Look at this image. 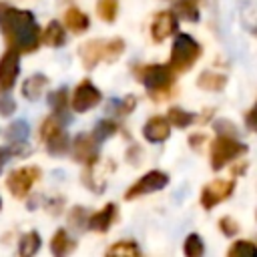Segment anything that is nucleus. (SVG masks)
Returning a JSON list of instances; mask_svg holds the SVG:
<instances>
[{
  "instance_id": "1",
  "label": "nucleus",
  "mask_w": 257,
  "mask_h": 257,
  "mask_svg": "<svg viewBox=\"0 0 257 257\" xmlns=\"http://www.w3.org/2000/svg\"><path fill=\"white\" fill-rule=\"evenodd\" d=\"M0 32L6 38L8 48L20 54L34 52L42 42V30L30 10H18L0 2Z\"/></svg>"
},
{
  "instance_id": "2",
  "label": "nucleus",
  "mask_w": 257,
  "mask_h": 257,
  "mask_svg": "<svg viewBox=\"0 0 257 257\" xmlns=\"http://www.w3.org/2000/svg\"><path fill=\"white\" fill-rule=\"evenodd\" d=\"M124 52L122 38H96L80 46L78 56L84 68H94L98 62H114Z\"/></svg>"
},
{
  "instance_id": "3",
  "label": "nucleus",
  "mask_w": 257,
  "mask_h": 257,
  "mask_svg": "<svg viewBox=\"0 0 257 257\" xmlns=\"http://www.w3.org/2000/svg\"><path fill=\"white\" fill-rule=\"evenodd\" d=\"M135 74L139 82L151 92L153 98H159V96L165 98L173 86L177 72L171 68V64H143L135 68Z\"/></svg>"
},
{
  "instance_id": "4",
  "label": "nucleus",
  "mask_w": 257,
  "mask_h": 257,
  "mask_svg": "<svg viewBox=\"0 0 257 257\" xmlns=\"http://www.w3.org/2000/svg\"><path fill=\"white\" fill-rule=\"evenodd\" d=\"M199 56H201V44L193 36H189L185 32H179L175 36V42H173V48H171V56H169L171 68L177 74L187 72Z\"/></svg>"
},
{
  "instance_id": "5",
  "label": "nucleus",
  "mask_w": 257,
  "mask_h": 257,
  "mask_svg": "<svg viewBox=\"0 0 257 257\" xmlns=\"http://www.w3.org/2000/svg\"><path fill=\"white\" fill-rule=\"evenodd\" d=\"M247 151V147L237 141L235 137L229 135H217V139H213L211 143V169L213 171H221L225 169V165H229L231 161H235L237 157H241Z\"/></svg>"
},
{
  "instance_id": "6",
  "label": "nucleus",
  "mask_w": 257,
  "mask_h": 257,
  "mask_svg": "<svg viewBox=\"0 0 257 257\" xmlns=\"http://www.w3.org/2000/svg\"><path fill=\"white\" fill-rule=\"evenodd\" d=\"M40 139L46 143V151L50 155H64L70 149L68 135L64 131V120L56 114H50L40 124Z\"/></svg>"
},
{
  "instance_id": "7",
  "label": "nucleus",
  "mask_w": 257,
  "mask_h": 257,
  "mask_svg": "<svg viewBox=\"0 0 257 257\" xmlns=\"http://www.w3.org/2000/svg\"><path fill=\"white\" fill-rule=\"evenodd\" d=\"M38 179H40V169L34 167V165H26V167L14 169V171L8 175L6 187H8V191H10L14 197L24 199V197L30 193L32 185H34Z\"/></svg>"
},
{
  "instance_id": "8",
  "label": "nucleus",
  "mask_w": 257,
  "mask_h": 257,
  "mask_svg": "<svg viewBox=\"0 0 257 257\" xmlns=\"http://www.w3.org/2000/svg\"><path fill=\"white\" fill-rule=\"evenodd\" d=\"M167 185H169V175H167V173H163V171H149V173H145L137 183H133V185L126 189L124 199H126V201H133V199H137V197L151 195V193H155V191H159V189H163V187H167Z\"/></svg>"
},
{
  "instance_id": "9",
  "label": "nucleus",
  "mask_w": 257,
  "mask_h": 257,
  "mask_svg": "<svg viewBox=\"0 0 257 257\" xmlns=\"http://www.w3.org/2000/svg\"><path fill=\"white\" fill-rule=\"evenodd\" d=\"M100 90L90 82V80H82L76 88H74V92H72V96H70V108L74 110V112H86V110H90V108H94L98 102H100Z\"/></svg>"
},
{
  "instance_id": "10",
  "label": "nucleus",
  "mask_w": 257,
  "mask_h": 257,
  "mask_svg": "<svg viewBox=\"0 0 257 257\" xmlns=\"http://www.w3.org/2000/svg\"><path fill=\"white\" fill-rule=\"evenodd\" d=\"M235 191V181L233 179H215L209 185L203 187L201 191V205L205 209H213L215 205H219L221 201L229 199L231 193Z\"/></svg>"
},
{
  "instance_id": "11",
  "label": "nucleus",
  "mask_w": 257,
  "mask_h": 257,
  "mask_svg": "<svg viewBox=\"0 0 257 257\" xmlns=\"http://www.w3.org/2000/svg\"><path fill=\"white\" fill-rule=\"evenodd\" d=\"M98 145H100V143L92 137V133H90V135L82 133V135L74 137V141L70 143V151H72L74 161H78V163H82V165H92V163H96V161H98Z\"/></svg>"
},
{
  "instance_id": "12",
  "label": "nucleus",
  "mask_w": 257,
  "mask_h": 257,
  "mask_svg": "<svg viewBox=\"0 0 257 257\" xmlns=\"http://www.w3.org/2000/svg\"><path fill=\"white\" fill-rule=\"evenodd\" d=\"M20 72V52L8 48L0 58V90H10Z\"/></svg>"
},
{
  "instance_id": "13",
  "label": "nucleus",
  "mask_w": 257,
  "mask_h": 257,
  "mask_svg": "<svg viewBox=\"0 0 257 257\" xmlns=\"http://www.w3.org/2000/svg\"><path fill=\"white\" fill-rule=\"evenodd\" d=\"M177 26H179V18L173 10L157 12L151 22V38L155 42H163L177 32Z\"/></svg>"
},
{
  "instance_id": "14",
  "label": "nucleus",
  "mask_w": 257,
  "mask_h": 257,
  "mask_svg": "<svg viewBox=\"0 0 257 257\" xmlns=\"http://www.w3.org/2000/svg\"><path fill=\"white\" fill-rule=\"evenodd\" d=\"M171 135V122L165 116H151L143 126V137L149 143H163Z\"/></svg>"
},
{
  "instance_id": "15",
  "label": "nucleus",
  "mask_w": 257,
  "mask_h": 257,
  "mask_svg": "<svg viewBox=\"0 0 257 257\" xmlns=\"http://www.w3.org/2000/svg\"><path fill=\"white\" fill-rule=\"evenodd\" d=\"M116 219V205L114 203H106L100 211L92 213L86 221V227L90 231H96V233H106L110 229V225L114 223Z\"/></svg>"
},
{
  "instance_id": "16",
  "label": "nucleus",
  "mask_w": 257,
  "mask_h": 257,
  "mask_svg": "<svg viewBox=\"0 0 257 257\" xmlns=\"http://www.w3.org/2000/svg\"><path fill=\"white\" fill-rule=\"evenodd\" d=\"M46 86H48V76H44V74H32V76H28L26 80H24V84H22V94H24V98H28V100H36V98H40V94L46 90Z\"/></svg>"
},
{
  "instance_id": "17",
  "label": "nucleus",
  "mask_w": 257,
  "mask_h": 257,
  "mask_svg": "<svg viewBox=\"0 0 257 257\" xmlns=\"http://www.w3.org/2000/svg\"><path fill=\"white\" fill-rule=\"evenodd\" d=\"M64 26L70 30V32H76V34H80V32H84L88 26H90V20H88V16L82 12V10H78V8H68L66 12H64Z\"/></svg>"
},
{
  "instance_id": "18",
  "label": "nucleus",
  "mask_w": 257,
  "mask_h": 257,
  "mask_svg": "<svg viewBox=\"0 0 257 257\" xmlns=\"http://www.w3.org/2000/svg\"><path fill=\"white\" fill-rule=\"evenodd\" d=\"M42 42L48 44V46H54V48L62 46V44L66 42L64 26H62L60 22H56V20H50L48 26H46L44 32H42Z\"/></svg>"
},
{
  "instance_id": "19",
  "label": "nucleus",
  "mask_w": 257,
  "mask_h": 257,
  "mask_svg": "<svg viewBox=\"0 0 257 257\" xmlns=\"http://www.w3.org/2000/svg\"><path fill=\"white\" fill-rule=\"evenodd\" d=\"M74 247H76L74 239H70L64 229H58V231L52 235V239H50V251H52L56 257H62V255L70 253Z\"/></svg>"
},
{
  "instance_id": "20",
  "label": "nucleus",
  "mask_w": 257,
  "mask_h": 257,
  "mask_svg": "<svg viewBox=\"0 0 257 257\" xmlns=\"http://www.w3.org/2000/svg\"><path fill=\"white\" fill-rule=\"evenodd\" d=\"M197 84L203 88V90H221L225 84H227V78L219 72H213V70H205L199 74L197 78Z\"/></svg>"
},
{
  "instance_id": "21",
  "label": "nucleus",
  "mask_w": 257,
  "mask_h": 257,
  "mask_svg": "<svg viewBox=\"0 0 257 257\" xmlns=\"http://www.w3.org/2000/svg\"><path fill=\"white\" fill-rule=\"evenodd\" d=\"M68 102H70V100H68V90H66L64 86L48 94V104H50V108H52V114L60 116L62 120H64V112H66Z\"/></svg>"
},
{
  "instance_id": "22",
  "label": "nucleus",
  "mask_w": 257,
  "mask_h": 257,
  "mask_svg": "<svg viewBox=\"0 0 257 257\" xmlns=\"http://www.w3.org/2000/svg\"><path fill=\"white\" fill-rule=\"evenodd\" d=\"M40 243H42L40 235H38L36 231H28V233H24V235L20 237L18 253H20L22 257H32V255L40 249Z\"/></svg>"
},
{
  "instance_id": "23",
  "label": "nucleus",
  "mask_w": 257,
  "mask_h": 257,
  "mask_svg": "<svg viewBox=\"0 0 257 257\" xmlns=\"http://www.w3.org/2000/svg\"><path fill=\"white\" fill-rule=\"evenodd\" d=\"M173 12L177 14V18L189 20V22H197L199 20V6L195 0H177L173 6Z\"/></svg>"
},
{
  "instance_id": "24",
  "label": "nucleus",
  "mask_w": 257,
  "mask_h": 257,
  "mask_svg": "<svg viewBox=\"0 0 257 257\" xmlns=\"http://www.w3.org/2000/svg\"><path fill=\"white\" fill-rule=\"evenodd\" d=\"M106 255H120V257H139L141 249L135 241H116L114 245H110L106 249Z\"/></svg>"
},
{
  "instance_id": "25",
  "label": "nucleus",
  "mask_w": 257,
  "mask_h": 257,
  "mask_svg": "<svg viewBox=\"0 0 257 257\" xmlns=\"http://www.w3.org/2000/svg\"><path fill=\"white\" fill-rule=\"evenodd\" d=\"M167 118H169L171 126L187 128V126L195 120V114H193V112H187V110H183V108H179V106H171V108H169Z\"/></svg>"
},
{
  "instance_id": "26",
  "label": "nucleus",
  "mask_w": 257,
  "mask_h": 257,
  "mask_svg": "<svg viewBox=\"0 0 257 257\" xmlns=\"http://www.w3.org/2000/svg\"><path fill=\"white\" fill-rule=\"evenodd\" d=\"M227 253H229V257H255L257 255V245L253 241L241 239V241H235L229 247Z\"/></svg>"
},
{
  "instance_id": "27",
  "label": "nucleus",
  "mask_w": 257,
  "mask_h": 257,
  "mask_svg": "<svg viewBox=\"0 0 257 257\" xmlns=\"http://www.w3.org/2000/svg\"><path fill=\"white\" fill-rule=\"evenodd\" d=\"M118 12V0H96V14L104 22H114Z\"/></svg>"
},
{
  "instance_id": "28",
  "label": "nucleus",
  "mask_w": 257,
  "mask_h": 257,
  "mask_svg": "<svg viewBox=\"0 0 257 257\" xmlns=\"http://www.w3.org/2000/svg\"><path fill=\"white\" fill-rule=\"evenodd\" d=\"M28 133H30V128H28V122L26 120H14L8 126V131H6V141H10V143L26 141L28 139Z\"/></svg>"
},
{
  "instance_id": "29",
  "label": "nucleus",
  "mask_w": 257,
  "mask_h": 257,
  "mask_svg": "<svg viewBox=\"0 0 257 257\" xmlns=\"http://www.w3.org/2000/svg\"><path fill=\"white\" fill-rule=\"evenodd\" d=\"M135 106H137V98H135L133 94H128V96H124V98H120V100H110V102H108V110H112V112L118 114V116L131 114V112L135 110Z\"/></svg>"
},
{
  "instance_id": "30",
  "label": "nucleus",
  "mask_w": 257,
  "mask_h": 257,
  "mask_svg": "<svg viewBox=\"0 0 257 257\" xmlns=\"http://www.w3.org/2000/svg\"><path fill=\"white\" fill-rule=\"evenodd\" d=\"M183 251L187 257H201L205 253V245H203V239L201 235L197 233H191L187 239H185V245H183Z\"/></svg>"
},
{
  "instance_id": "31",
  "label": "nucleus",
  "mask_w": 257,
  "mask_h": 257,
  "mask_svg": "<svg viewBox=\"0 0 257 257\" xmlns=\"http://www.w3.org/2000/svg\"><path fill=\"white\" fill-rule=\"evenodd\" d=\"M114 133H116V122L110 120V118H102V120L96 122L94 131H92V137H94L98 143H102V141H106L108 137H112Z\"/></svg>"
},
{
  "instance_id": "32",
  "label": "nucleus",
  "mask_w": 257,
  "mask_h": 257,
  "mask_svg": "<svg viewBox=\"0 0 257 257\" xmlns=\"http://www.w3.org/2000/svg\"><path fill=\"white\" fill-rule=\"evenodd\" d=\"M219 231H221L225 237H233V235H237L239 225H237V221H235L233 217H221V219H219Z\"/></svg>"
},
{
  "instance_id": "33",
  "label": "nucleus",
  "mask_w": 257,
  "mask_h": 257,
  "mask_svg": "<svg viewBox=\"0 0 257 257\" xmlns=\"http://www.w3.org/2000/svg\"><path fill=\"white\" fill-rule=\"evenodd\" d=\"M16 110V100L10 94H0V114L2 116H10Z\"/></svg>"
},
{
  "instance_id": "34",
  "label": "nucleus",
  "mask_w": 257,
  "mask_h": 257,
  "mask_svg": "<svg viewBox=\"0 0 257 257\" xmlns=\"http://www.w3.org/2000/svg\"><path fill=\"white\" fill-rule=\"evenodd\" d=\"M86 221H88V217H86L84 209L82 207H74L72 213H70V223L74 227H80V225H86Z\"/></svg>"
},
{
  "instance_id": "35",
  "label": "nucleus",
  "mask_w": 257,
  "mask_h": 257,
  "mask_svg": "<svg viewBox=\"0 0 257 257\" xmlns=\"http://www.w3.org/2000/svg\"><path fill=\"white\" fill-rule=\"evenodd\" d=\"M213 128L217 131V135H229V137H235V126L229 122V120H217L213 124Z\"/></svg>"
},
{
  "instance_id": "36",
  "label": "nucleus",
  "mask_w": 257,
  "mask_h": 257,
  "mask_svg": "<svg viewBox=\"0 0 257 257\" xmlns=\"http://www.w3.org/2000/svg\"><path fill=\"white\" fill-rule=\"evenodd\" d=\"M245 124H247L253 133H257V102H255L253 108L247 112V116H245Z\"/></svg>"
},
{
  "instance_id": "37",
  "label": "nucleus",
  "mask_w": 257,
  "mask_h": 257,
  "mask_svg": "<svg viewBox=\"0 0 257 257\" xmlns=\"http://www.w3.org/2000/svg\"><path fill=\"white\" fill-rule=\"evenodd\" d=\"M12 157V153H10V149H0V173H2V169H4V165H6V161Z\"/></svg>"
},
{
  "instance_id": "38",
  "label": "nucleus",
  "mask_w": 257,
  "mask_h": 257,
  "mask_svg": "<svg viewBox=\"0 0 257 257\" xmlns=\"http://www.w3.org/2000/svg\"><path fill=\"white\" fill-rule=\"evenodd\" d=\"M0 207H2V199H0Z\"/></svg>"
},
{
  "instance_id": "39",
  "label": "nucleus",
  "mask_w": 257,
  "mask_h": 257,
  "mask_svg": "<svg viewBox=\"0 0 257 257\" xmlns=\"http://www.w3.org/2000/svg\"><path fill=\"white\" fill-rule=\"evenodd\" d=\"M255 217H257V215H255Z\"/></svg>"
}]
</instances>
